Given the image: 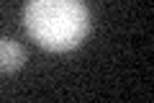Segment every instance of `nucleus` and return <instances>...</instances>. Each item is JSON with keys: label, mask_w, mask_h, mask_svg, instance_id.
I'll use <instances>...</instances> for the list:
<instances>
[{"label": "nucleus", "mask_w": 154, "mask_h": 103, "mask_svg": "<svg viewBox=\"0 0 154 103\" xmlns=\"http://www.w3.org/2000/svg\"><path fill=\"white\" fill-rule=\"evenodd\" d=\"M23 26L38 47L69 52L88 36L90 13L82 0H26Z\"/></svg>", "instance_id": "f257e3e1"}, {"label": "nucleus", "mask_w": 154, "mask_h": 103, "mask_svg": "<svg viewBox=\"0 0 154 103\" xmlns=\"http://www.w3.org/2000/svg\"><path fill=\"white\" fill-rule=\"evenodd\" d=\"M23 62H26V49L13 39H0V70L13 72L23 67Z\"/></svg>", "instance_id": "f03ea898"}]
</instances>
